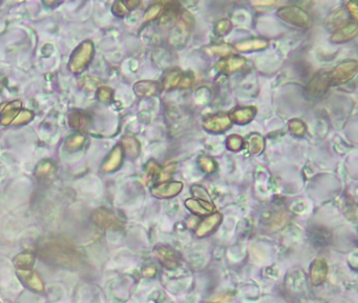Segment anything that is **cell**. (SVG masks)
I'll return each mask as SVG.
<instances>
[{"mask_svg": "<svg viewBox=\"0 0 358 303\" xmlns=\"http://www.w3.org/2000/svg\"><path fill=\"white\" fill-rule=\"evenodd\" d=\"M94 44L91 40H85L71 54L68 62V68L71 73L80 74L91 63L94 56Z\"/></svg>", "mask_w": 358, "mask_h": 303, "instance_id": "1", "label": "cell"}, {"mask_svg": "<svg viewBox=\"0 0 358 303\" xmlns=\"http://www.w3.org/2000/svg\"><path fill=\"white\" fill-rule=\"evenodd\" d=\"M277 15L284 21L297 27H308L310 24L308 14L304 10L294 6L281 8L277 11Z\"/></svg>", "mask_w": 358, "mask_h": 303, "instance_id": "2", "label": "cell"}, {"mask_svg": "<svg viewBox=\"0 0 358 303\" xmlns=\"http://www.w3.org/2000/svg\"><path fill=\"white\" fill-rule=\"evenodd\" d=\"M194 76L192 73H184L178 68H175V70H171L166 74L163 80V88L166 91L176 88L187 89L192 86Z\"/></svg>", "mask_w": 358, "mask_h": 303, "instance_id": "3", "label": "cell"}, {"mask_svg": "<svg viewBox=\"0 0 358 303\" xmlns=\"http://www.w3.org/2000/svg\"><path fill=\"white\" fill-rule=\"evenodd\" d=\"M357 61L356 60H346L338 64L335 70L330 75L331 84H342V82H347L357 72Z\"/></svg>", "mask_w": 358, "mask_h": 303, "instance_id": "4", "label": "cell"}, {"mask_svg": "<svg viewBox=\"0 0 358 303\" xmlns=\"http://www.w3.org/2000/svg\"><path fill=\"white\" fill-rule=\"evenodd\" d=\"M330 85V75L326 72H320L310 80L307 86V93L312 97H320L327 92Z\"/></svg>", "mask_w": 358, "mask_h": 303, "instance_id": "5", "label": "cell"}, {"mask_svg": "<svg viewBox=\"0 0 358 303\" xmlns=\"http://www.w3.org/2000/svg\"><path fill=\"white\" fill-rule=\"evenodd\" d=\"M232 122L227 114H218L210 117H207L203 127L205 130L211 133H223L231 127Z\"/></svg>", "mask_w": 358, "mask_h": 303, "instance_id": "6", "label": "cell"}, {"mask_svg": "<svg viewBox=\"0 0 358 303\" xmlns=\"http://www.w3.org/2000/svg\"><path fill=\"white\" fill-rule=\"evenodd\" d=\"M68 126L77 131H88L93 125V118L88 112L74 109L68 114Z\"/></svg>", "mask_w": 358, "mask_h": 303, "instance_id": "7", "label": "cell"}, {"mask_svg": "<svg viewBox=\"0 0 358 303\" xmlns=\"http://www.w3.org/2000/svg\"><path fill=\"white\" fill-rule=\"evenodd\" d=\"M93 220L97 225L104 229H119L121 226L119 218H117L108 210L104 209L97 210L93 215Z\"/></svg>", "mask_w": 358, "mask_h": 303, "instance_id": "8", "label": "cell"}, {"mask_svg": "<svg viewBox=\"0 0 358 303\" xmlns=\"http://www.w3.org/2000/svg\"><path fill=\"white\" fill-rule=\"evenodd\" d=\"M358 32V27L355 22H347L342 24L340 27L333 33L331 40L335 44H343L356 37Z\"/></svg>", "mask_w": 358, "mask_h": 303, "instance_id": "9", "label": "cell"}, {"mask_svg": "<svg viewBox=\"0 0 358 303\" xmlns=\"http://www.w3.org/2000/svg\"><path fill=\"white\" fill-rule=\"evenodd\" d=\"M49 254H51L56 260L58 261H70L74 257V254L68 247L67 243L63 242H52L47 245Z\"/></svg>", "mask_w": 358, "mask_h": 303, "instance_id": "10", "label": "cell"}, {"mask_svg": "<svg viewBox=\"0 0 358 303\" xmlns=\"http://www.w3.org/2000/svg\"><path fill=\"white\" fill-rule=\"evenodd\" d=\"M123 157H124L123 147L121 145L114 146L111 149L110 154L105 159V161L102 165V170L106 173L118 170L123 162Z\"/></svg>", "mask_w": 358, "mask_h": 303, "instance_id": "11", "label": "cell"}, {"mask_svg": "<svg viewBox=\"0 0 358 303\" xmlns=\"http://www.w3.org/2000/svg\"><path fill=\"white\" fill-rule=\"evenodd\" d=\"M257 113V109L254 106H244L233 109V111L229 114L231 122H235L237 125H247L250 121L253 120Z\"/></svg>", "mask_w": 358, "mask_h": 303, "instance_id": "12", "label": "cell"}, {"mask_svg": "<svg viewBox=\"0 0 358 303\" xmlns=\"http://www.w3.org/2000/svg\"><path fill=\"white\" fill-rule=\"evenodd\" d=\"M21 111V101L20 100H14L8 103L2 111L0 114V125L7 127L12 125L14 119L16 118L18 113Z\"/></svg>", "mask_w": 358, "mask_h": 303, "instance_id": "13", "label": "cell"}, {"mask_svg": "<svg viewBox=\"0 0 358 303\" xmlns=\"http://www.w3.org/2000/svg\"><path fill=\"white\" fill-rule=\"evenodd\" d=\"M183 184L181 182H165L155 185L151 192L152 194L156 197L160 198H167L173 197L182 191Z\"/></svg>", "mask_w": 358, "mask_h": 303, "instance_id": "14", "label": "cell"}, {"mask_svg": "<svg viewBox=\"0 0 358 303\" xmlns=\"http://www.w3.org/2000/svg\"><path fill=\"white\" fill-rule=\"evenodd\" d=\"M246 61L244 58L242 57H236V56H232V57H227V58H223L221 59L218 63H217V67L219 70H221L222 72L225 73H234L245 65Z\"/></svg>", "mask_w": 358, "mask_h": 303, "instance_id": "15", "label": "cell"}, {"mask_svg": "<svg viewBox=\"0 0 358 303\" xmlns=\"http://www.w3.org/2000/svg\"><path fill=\"white\" fill-rule=\"evenodd\" d=\"M134 90L141 97H151V96H154L159 93L160 86L157 82L154 81L143 80L137 82Z\"/></svg>", "mask_w": 358, "mask_h": 303, "instance_id": "16", "label": "cell"}, {"mask_svg": "<svg viewBox=\"0 0 358 303\" xmlns=\"http://www.w3.org/2000/svg\"><path fill=\"white\" fill-rule=\"evenodd\" d=\"M267 46H268L267 40L260 39V38H252L238 43L235 46V49L240 52H253V51L263 50L267 48Z\"/></svg>", "mask_w": 358, "mask_h": 303, "instance_id": "17", "label": "cell"}, {"mask_svg": "<svg viewBox=\"0 0 358 303\" xmlns=\"http://www.w3.org/2000/svg\"><path fill=\"white\" fill-rule=\"evenodd\" d=\"M56 164L54 163V161L50 160V159H46L40 161L35 170V176L39 179H47V178H51L52 176H54L55 172H56Z\"/></svg>", "mask_w": 358, "mask_h": 303, "instance_id": "18", "label": "cell"}, {"mask_svg": "<svg viewBox=\"0 0 358 303\" xmlns=\"http://www.w3.org/2000/svg\"><path fill=\"white\" fill-rule=\"evenodd\" d=\"M123 150L126 152V154L131 158H137L140 155L141 145L139 141L133 136H126L122 140Z\"/></svg>", "mask_w": 358, "mask_h": 303, "instance_id": "19", "label": "cell"}, {"mask_svg": "<svg viewBox=\"0 0 358 303\" xmlns=\"http://www.w3.org/2000/svg\"><path fill=\"white\" fill-rule=\"evenodd\" d=\"M85 141H87L85 135H83L82 133H75L67 137L64 146L69 152H76L84 145Z\"/></svg>", "mask_w": 358, "mask_h": 303, "instance_id": "20", "label": "cell"}, {"mask_svg": "<svg viewBox=\"0 0 358 303\" xmlns=\"http://www.w3.org/2000/svg\"><path fill=\"white\" fill-rule=\"evenodd\" d=\"M248 149L252 155H259L264 150V138L259 134H252L248 138Z\"/></svg>", "mask_w": 358, "mask_h": 303, "instance_id": "21", "label": "cell"}, {"mask_svg": "<svg viewBox=\"0 0 358 303\" xmlns=\"http://www.w3.org/2000/svg\"><path fill=\"white\" fill-rule=\"evenodd\" d=\"M25 283L30 286L33 290L37 291V292H42L45 290V285L44 282H42L41 278L38 276V274L35 272H31V271H26V273L24 274V276H22Z\"/></svg>", "mask_w": 358, "mask_h": 303, "instance_id": "22", "label": "cell"}, {"mask_svg": "<svg viewBox=\"0 0 358 303\" xmlns=\"http://www.w3.org/2000/svg\"><path fill=\"white\" fill-rule=\"evenodd\" d=\"M220 221H221V215H219V214L212 215L211 217L207 218L205 221H203L201 223V225L198 226L197 235L203 236V235H205V234H208L220 223Z\"/></svg>", "mask_w": 358, "mask_h": 303, "instance_id": "23", "label": "cell"}, {"mask_svg": "<svg viewBox=\"0 0 358 303\" xmlns=\"http://www.w3.org/2000/svg\"><path fill=\"white\" fill-rule=\"evenodd\" d=\"M197 164L200 169H201L203 172L207 173V174H212L217 171L218 169V164L213 158L209 157V156H201L198 158Z\"/></svg>", "mask_w": 358, "mask_h": 303, "instance_id": "24", "label": "cell"}, {"mask_svg": "<svg viewBox=\"0 0 358 303\" xmlns=\"http://www.w3.org/2000/svg\"><path fill=\"white\" fill-rule=\"evenodd\" d=\"M161 173V168L160 165L157 164L156 161L154 160H150L145 167V175H144V179L149 182L151 180H154L157 177L160 176Z\"/></svg>", "mask_w": 358, "mask_h": 303, "instance_id": "25", "label": "cell"}, {"mask_svg": "<svg viewBox=\"0 0 358 303\" xmlns=\"http://www.w3.org/2000/svg\"><path fill=\"white\" fill-rule=\"evenodd\" d=\"M186 205H187V208L190 209L192 212L196 213V214H206L208 212H211V210L213 209L212 205H210L209 203H206L204 205L203 201H197V200H187L186 202Z\"/></svg>", "mask_w": 358, "mask_h": 303, "instance_id": "26", "label": "cell"}, {"mask_svg": "<svg viewBox=\"0 0 358 303\" xmlns=\"http://www.w3.org/2000/svg\"><path fill=\"white\" fill-rule=\"evenodd\" d=\"M34 263V257L30 253H22L15 259V264L21 271H28Z\"/></svg>", "mask_w": 358, "mask_h": 303, "instance_id": "27", "label": "cell"}, {"mask_svg": "<svg viewBox=\"0 0 358 303\" xmlns=\"http://www.w3.org/2000/svg\"><path fill=\"white\" fill-rule=\"evenodd\" d=\"M288 127H289V131L296 137L304 136L306 134V131H307L306 125L302 120H299V119L291 120L289 122Z\"/></svg>", "mask_w": 358, "mask_h": 303, "instance_id": "28", "label": "cell"}, {"mask_svg": "<svg viewBox=\"0 0 358 303\" xmlns=\"http://www.w3.org/2000/svg\"><path fill=\"white\" fill-rule=\"evenodd\" d=\"M34 118V113L28 111V109H21V111L18 113V115L16 116V118L14 119L12 125L14 126H23L26 125L30 121H32V119Z\"/></svg>", "mask_w": 358, "mask_h": 303, "instance_id": "29", "label": "cell"}, {"mask_svg": "<svg viewBox=\"0 0 358 303\" xmlns=\"http://www.w3.org/2000/svg\"><path fill=\"white\" fill-rule=\"evenodd\" d=\"M243 144H244L243 138H242L241 136H238L236 134L229 136L228 138H227V140H226L227 147L230 150H232V152H238L243 147Z\"/></svg>", "mask_w": 358, "mask_h": 303, "instance_id": "30", "label": "cell"}, {"mask_svg": "<svg viewBox=\"0 0 358 303\" xmlns=\"http://www.w3.org/2000/svg\"><path fill=\"white\" fill-rule=\"evenodd\" d=\"M231 30H232V23L228 19H221L217 21L216 25H214V31H216V33L220 36L227 35Z\"/></svg>", "mask_w": 358, "mask_h": 303, "instance_id": "31", "label": "cell"}, {"mask_svg": "<svg viewBox=\"0 0 358 303\" xmlns=\"http://www.w3.org/2000/svg\"><path fill=\"white\" fill-rule=\"evenodd\" d=\"M97 98L102 103H109L112 99V90L108 87H101L97 91Z\"/></svg>", "mask_w": 358, "mask_h": 303, "instance_id": "32", "label": "cell"}, {"mask_svg": "<svg viewBox=\"0 0 358 303\" xmlns=\"http://www.w3.org/2000/svg\"><path fill=\"white\" fill-rule=\"evenodd\" d=\"M162 12V5L160 4H156V5H153L151 6L145 13V15H144V21L147 22V21H151L153 20L155 17L159 16V14Z\"/></svg>", "mask_w": 358, "mask_h": 303, "instance_id": "33", "label": "cell"}, {"mask_svg": "<svg viewBox=\"0 0 358 303\" xmlns=\"http://www.w3.org/2000/svg\"><path fill=\"white\" fill-rule=\"evenodd\" d=\"M208 53L216 55V56H227L231 53V48L228 46H216L209 48Z\"/></svg>", "mask_w": 358, "mask_h": 303, "instance_id": "34", "label": "cell"}, {"mask_svg": "<svg viewBox=\"0 0 358 303\" xmlns=\"http://www.w3.org/2000/svg\"><path fill=\"white\" fill-rule=\"evenodd\" d=\"M112 13L118 17H123L128 13V9H127L125 3L117 2V3H114V5L112 6Z\"/></svg>", "mask_w": 358, "mask_h": 303, "instance_id": "35", "label": "cell"}, {"mask_svg": "<svg viewBox=\"0 0 358 303\" xmlns=\"http://www.w3.org/2000/svg\"><path fill=\"white\" fill-rule=\"evenodd\" d=\"M176 170V164H168L167 167L164 168V170L162 171L161 170V173H160V177H161V180H167V179L170 178L171 174H173Z\"/></svg>", "mask_w": 358, "mask_h": 303, "instance_id": "36", "label": "cell"}, {"mask_svg": "<svg viewBox=\"0 0 358 303\" xmlns=\"http://www.w3.org/2000/svg\"><path fill=\"white\" fill-rule=\"evenodd\" d=\"M347 8H348V11L350 13V16H352L354 19H357V12H358V9H357V6L355 3H349L347 5Z\"/></svg>", "mask_w": 358, "mask_h": 303, "instance_id": "37", "label": "cell"}, {"mask_svg": "<svg viewBox=\"0 0 358 303\" xmlns=\"http://www.w3.org/2000/svg\"><path fill=\"white\" fill-rule=\"evenodd\" d=\"M125 5L128 10H133V9L137 8V6H139V3L138 2H127V3H125Z\"/></svg>", "mask_w": 358, "mask_h": 303, "instance_id": "38", "label": "cell"}, {"mask_svg": "<svg viewBox=\"0 0 358 303\" xmlns=\"http://www.w3.org/2000/svg\"><path fill=\"white\" fill-rule=\"evenodd\" d=\"M257 6H273L275 5V3H270V2H266V3H254Z\"/></svg>", "mask_w": 358, "mask_h": 303, "instance_id": "39", "label": "cell"}]
</instances>
